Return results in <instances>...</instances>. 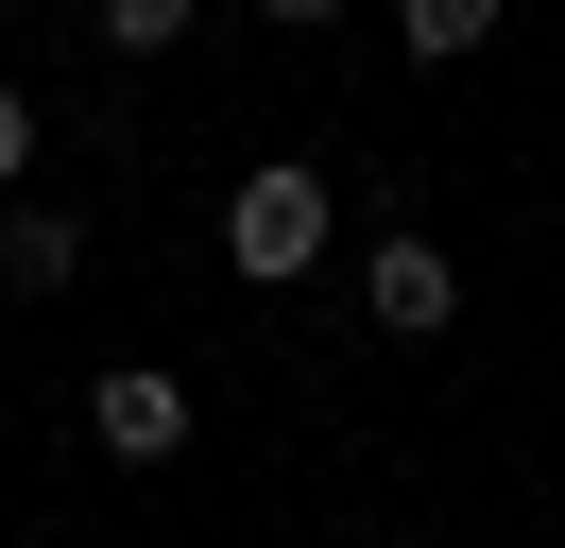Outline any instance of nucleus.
I'll use <instances>...</instances> for the list:
<instances>
[{
	"label": "nucleus",
	"mask_w": 565,
	"mask_h": 548,
	"mask_svg": "<svg viewBox=\"0 0 565 548\" xmlns=\"http://www.w3.org/2000/svg\"><path fill=\"white\" fill-rule=\"evenodd\" d=\"M18 171H35V103L0 86V205H18Z\"/></svg>",
	"instance_id": "7"
},
{
	"label": "nucleus",
	"mask_w": 565,
	"mask_h": 548,
	"mask_svg": "<svg viewBox=\"0 0 565 548\" xmlns=\"http://www.w3.org/2000/svg\"><path fill=\"white\" fill-rule=\"evenodd\" d=\"M70 274H86V223H70V205H0V292H18V308H52Z\"/></svg>",
	"instance_id": "4"
},
{
	"label": "nucleus",
	"mask_w": 565,
	"mask_h": 548,
	"mask_svg": "<svg viewBox=\"0 0 565 548\" xmlns=\"http://www.w3.org/2000/svg\"><path fill=\"white\" fill-rule=\"evenodd\" d=\"M189 18H206V0H104V52H172Z\"/></svg>",
	"instance_id": "6"
},
{
	"label": "nucleus",
	"mask_w": 565,
	"mask_h": 548,
	"mask_svg": "<svg viewBox=\"0 0 565 548\" xmlns=\"http://www.w3.org/2000/svg\"><path fill=\"white\" fill-rule=\"evenodd\" d=\"M394 34L446 68V52H480V34H497V0H394Z\"/></svg>",
	"instance_id": "5"
},
{
	"label": "nucleus",
	"mask_w": 565,
	"mask_h": 548,
	"mask_svg": "<svg viewBox=\"0 0 565 548\" xmlns=\"http://www.w3.org/2000/svg\"><path fill=\"white\" fill-rule=\"evenodd\" d=\"M360 308H377L394 342H428V326H446V308H462V257H446V240H412V223H394L377 257H360Z\"/></svg>",
	"instance_id": "3"
},
{
	"label": "nucleus",
	"mask_w": 565,
	"mask_h": 548,
	"mask_svg": "<svg viewBox=\"0 0 565 548\" xmlns=\"http://www.w3.org/2000/svg\"><path fill=\"white\" fill-rule=\"evenodd\" d=\"M86 445H104V463H172L189 445V377H154V360L86 377Z\"/></svg>",
	"instance_id": "2"
},
{
	"label": "nucleus",
	"mask_w": 565,
	"mask_h": 548,
	"mask_svg": "<svg viewBox=\"0 0 565 548\" xmlns=\"http://www.w3.org/2000/svg\"><path fill=\"white\" fill-rule=\"evenodd\" d=\"M326 257V171H291V155H257L241 189H223V274H257V292H291V274Z\"/></svg>",
	"instance_id": "1"
},
{
	"label": "nucleus",
	"mask_w": 565,
	"mask_h": 548,
	"mask_svg": "<svg viewBox=\"0 0 565 548\" xmlns=\"http://www.w3.org/2000/svg\"><path fill=\"white\" fill-rule=\"evenodd\" d=\"M257 18H291V34H326V18H343V0H257Z\"/></svg>",
	"instance_id": "8"
}]
</instances>
